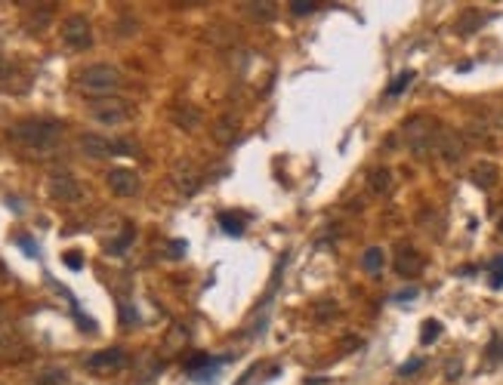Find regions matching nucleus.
Listing matches in <instances>:
<instances>
[{"mask_svg":"<svg viewBox=\"0 0 503 385\" xmlns=\"http://www.w3.org/2000/svg\"><path fill=\"white\" fill-rule=\"evenodd\" d=\"M10 142H16L22 151L34 154V158H50L62 136V124L56 121H19L10 126Z\"/></svg>","mask_w":503,"mask_h":385,"instance_id":"f257e3e1","label":"nucleus"},{"mask_svg":"<svg viewBox=\"0 0 503 385\" xmlns=\"http://www.w3.org/2000/svg\"><path fill=\"white\" fill-rule=\"evenodd\" d=\"M439 130L441 126L432 121L429 114H417L405 124V142H407V148H411L414 158H429V154L436 151Z\"/></svg>","mask_w":503,"mask_h":385,"instance_id":"f03ea898","label":"nucleus"},{"mask_svg":"<svg viewBox=\"0 0 503 385\" xmlns=\"http://www.w3.org/2000/svg\"><path fill=\"white\" fill-rule=\"evenodd\" d=\"M121 71H117L115 65H87L83 71L78 74V87L83 93H93V96H108V93H115L121 87Z\"/></svg>","mask_w":503,"mask_h":385,"instance_id":"7ed1b4c3","label":"nucleus"},{"mask_svg":"<svg viewBox=\"0 0 503 385\" xmlns=\"http://www.w3.org/2000/svg\"><path fill=\"white\" fill-rule=\"evenodd\" d=\"M78 151L83 154V158L102 160V158H115V154H133L136 145L133 142H112L99 133H83L78 139Z\"/></svg>","mask_w":503,"mask_h":385,"instance_id":"20e7f679","label":"nucleus"},{"mask_svg":"<svg viewBox=\"0 0 503 385\" xmlns=\"http://www.w3.org/2000/svg\"><path fill=\"white\" fill-rule=\"evenodd\" d=\"M90 117L102 126H121L133 117V105L127 99H96L90 102Z\"/></svg>","mask_w":503,"mask_h":385,"instance_id":"39448f33","label":"nucleus"},{"mask_svg":"<svg viewBox=\"0 0 503 385\" xmlns=\"http://www.w3.org/2000/svg\"><path fill=\"white\" fill-rule=\"evenodd\" d=\"M62 40L71 49H90L93 47V28H90V19L81 13L68 16L62 22Z\"/></svg>","mask_w":503,"mask_h":385,"instance_id":"423d86ee","label":"nucleus"},{"mask_svg":"<svg viewBox=\"0 0 503 385\" xmlns=\"http://www.w3.org/2000/svg\"><path fill=\"white\" fill-rule=\"evenodd\" d=\"M170 179H173V185L179 188V194H195L201 188V170L192 164L189 158H183V160H176L173 164V173H170Z\"/></svg>","mask_w":503,"mask_h":385,"instance_id":"0eeeda50","label":"nucleus"},{"mask_svg":"<svg viewBox=\"0 0 503 385\" xmlns=\"http://www.w3.org/2000/svg\"><path fill=\"white\" fill-rule=\"evenodd\" d=\"M392 265H395V271H398L402 278H417V275H420V271L426 268V259H423V253L417 250V247H411V244H398Z\"/></svg>","mask_w":503,"mask_h":385,"instance_id":"6e6552de","label":"nucleus"},{"mask_svg":"<svg viewBox=\"0 0 503 385\" xmlns=\"http://www.w3.org/2000/svg\"><path fill=\"white\" fill-rule=\"evenodd\" d=\"M127 367V352L124 348H102L87 357V370L90 373H115Z\"/></svg>","mask_w":503,"mask_h":385,"instance_id":"1a4fd4ad","label":"nucleus"},{"mask_svg":"<svg viewBox=\"0 0 503 385\" xmlns=\"http://www.w3.org/2000/svg\"><path fill=\"white\" fill-rule=\"evenodd\" d=\"M463 151H466L463 136H460L457 130L441 126V130H439V142H436V154H441V160H448V164H457V160L463 158Z\"/></svg>","mask_w":503,"mask_h":385,"instance_id":"9d476101","label":"nucleus"},{"mask_svg":"<svg viewBox=\"0 0 503 385\" xmlns=\"http://www.w3.org/2000/svg\"><path fill=\"white\" fill-rule=\"evenodd\" d=\"M50 194H53L56 201H62V203H71V201L81 198V185H78V179H74L71 173L56 170V173L50 176Z\"/></svg>","mask_w":503,"mask_h":385,"instance_id":"9b49d317","label":"nucleus"},{"mask_svg":"<svg viewBox=\"0 0 503 385\" xmlns=\"http://www.w3.org/2000/svg\"><path fill=\"white\" fill-rule=\"evenodd\" d=\"M105 179H108V188H112L117 198H133V194L139 191V176H136L133 170H127V167L112 170Z\"/></svg>","mask_w":503,"mask_h":385,"instance_id":"f8f14e48","label":"nucleus"},{"mask_svg":"<svg viewBox=\"0 0 503 385\" xmlns=\"http://www.w3.org/2000/svg\"><path fill=\"white\" fill-rule=\"evenodd\" d=\"M226 361L223 357H210V355H195L189 364H185V370H189V376L192 379H198V382H204V379H213V373L219 370Z\"/></svg>","mask_w":503,"mask_h":385,"instance_id":"ddd939ff","label":"nucleus"},{"mask_svg":"<svg viewBox=\"0 0 503 385\" xmlns=\"http://www.w3.org/2000/svg\"><path fill=\"white\" fill-rule=\"evenodd\" d=\"M470 179H473L475 188H482V191H491V188L500 182V170L494 167L491 160H479V164H473Z\"/></svg>","mask_w":503,"mask_h":385,"instance_id":"4468645a","label":"nucleus"},{"mask_svg":"<svg viewBox=\"0 0 503 385\" xmlns=\"http://www.w3.org/2000/svg\"><path fill=\"white\" fill-rule=\"evenodd\" d=\"M213 142H219V145H232L238 139V121L232 114H223V117H216L213 121Z\"/></svg>","mask_w":503,"mask_h":385,"instance_id":"2eb2a0df","label":"nucleus"},{"mask_svg":"<svg viewBox=\"0 0 503 385\" xmlns=\"http://www.w3.org/2000/svg\"><path fill=\"white\" fill-rule=\"evenodd\" d=\"M485 22H488V16H485L482 10H463L460 13V19L454 22V31L460 34V37H470V34L479 31Z\"/></svg>","mask_w":503,"mask_h":385,"instance_id":"dca6fc26","label":"nucleus"},{"mask_svg":"<svg viewBox=\"0 0 503 385\" xmlns=\"http://www.w3.org/2000/svg\"><path fill=\"white\" fill-rule=\"evenodd\" d=\"M368 185H371V191H374V194L386 198V194L392 191V185H395V179H392V170H389V167H377V170H371Z\"/></svg>","mask_w":503,"mask_h":385,"instance_id":"f3484780","label":"nucleus"},{"mask_svg":"<svg viewBox=\"0 0 503 385\" xmlns=\"http://www.w3.org/2000/svg\"><path fill=\"white\" fill-rule=\"evenodd\" d=\"M201 111L195 105H176L173 108V124L179 126V130H195V126L201 124Z\"/></svg>","mask_w":503,"mask_h":385,"instance_id":"a211bd4d","label":"nucleus"},{"mask_svg":"<svg viewBox=\"0 0 503 385\" xmlns=\"http://www.w3.org/2000/svg\"><path fill=\"white\" fill-rule=\"evenodd\" d=\"M219 228H223L226 231V235H232V237H241L244 235V216H241V213H232V210H226V213H219Z\"/></svg>","mask_w":503,"mask_h":385,"instance_id":"6ab92c4d","label":"nucleus"},{"mask_svg":"<svg viewBox=\"0 0 503 385\" xmlns=\"http://www.w3.org/2000/svg\"><path fill=\"white\" fill-rule=\"evenodd\" d=\"M34 385H68V373L62 370V367H50V370H44L37 376Z\"/></svg>","mask_w":503,"mask_h":385,"instance_id":"aec40b11","label":"nucleus"},{"mask_svg":"<svg viewBox=\"0 0 503 385\" xmlns=\"http://www.w3.org/2000/svg\"><path fill=\"white\" fill-rule=\"evenodd\" d=\"M362 268L371 271V275H377V271L383 268V250L380 247H371V250L362 256Z\"/></svg>","mask_w":503,"mask_h":385,"instance_id":"412c9836","label":"nucleus"},{"mask_svg":"<svg viewBox=\"0 0 503 385\" xmlns=\"http://www.w3.org/2000/svg\"><path fill=\"white\" fill-rule=\"evenodd\" d=\"M411 81H414V71H402V74H398L395 81H392L389 87H386V96H389V99L402 96V93H405L407 87H411Z\"/></svg>","mask_w":503,"mask_h":385,"instance_id":"4be33fe9","label":"nucleus"},{"mask_svg":"<svg viewBox=\"0 0 503 385\" xmlns=\"http://www.w3.org/2000/svg\"><path fill=\"white\" fill-rule=\"evenodd\" d=\"M244 10L250 13V16H257V19H275V4H272V0H266V4H244Z\"/></svg>","mask_w":503,"mask_h":385,"instance_id":"5701e85b","label":"nucleus"},{"mask_svg":"<svg viewBox=\"0 0 503 385\" xmlns=\"http://www.w3.org/2000/svg\"><path fill=\"white\" fill-rule=\"evenodd\" d=\"M441 336V324L436 318H429V321H423V330H420V342L423 345H432Z\"/></svg>","mask_w":503,"mask_h":385,"instance_id":"b1692460","label":"nucleus"},{"mask_svg":"<svg viewBox=\"0 0 503 385\" xmlns=\"http://www.w3.org/2000/svg\"><path fill=\"white\" fill-rule=\"evenodd\" d=\"M133 237H136V231H133V228H127L115 244H108V256H124V253H127V247L133 244Z\"/></svg>","mask_w":503,"mask_h":385,"instance_id":"393cba45","label":"nucleus"},{"mask_svg":"<svg viewBox=\"0 0 503 385\" xmlns=\"http://www.w3.org/2000/svg\"><path fill=\"white\" fill-rule=\"evenodd\" d=\"M37 6L40 4H34V10H37ZM50 6H53V4H50ZM50 6H47V10L44 13H34V19L28 22V28H31V34H40V28H47V25H50V16H53V10H50Z\"/></svg>","mask_w":503,"mask_h":385,"instance_id":"a878e982","label":"nucleus"},{"mask_svg":"<svg viewBox=\"0 0 503 385\" xmlns=\"http://www.w3.org/2000/svg\"><path fill=\"white\" fill-rule=\"evenodd\" d=\"M488 284H491V290H500V287H503V256H497V259L491 262Z\"/></svg>","mask_w":503,"mask_h":385,"instance_id":"bb28decb","label":"nucleus"},{"mask_svg":"<svg viewBox=\"0 0 503 385\" xmlns=\"http://www.w3.org/2000/svg\"><path fill=\"white\" fill-rule=\"evenodd\" d=\"M287 6H291L294 16H309V13L318 10V4H315V0H291Z\"/></svg>","mask_w":503,"mask_h":385,"instance_id":"cd10ccee","label":"nucleus"},{"mask_svg":"<svg viewBox=\"0 0 503 385\" xmlns=\"http://www.w3.org/2000/svg\"><path fill=\"white\" fill-rule=\"evenodd\" d=\"M423 357H414V361H407V364H402V370H398V376H405V379H407V376H411V373H417V370H423Z\"/></svg>","mask_w":503,"mask_h":385,"instance_id":"c85d7f7f","label":"nucleus"},{"mask_svg":"<svg viewBox=\"0 0 503 385\" xmlns=\"http://www.w3.org/2000/svg\"><path fill=\"white\" fill-rule=\"evenodd\" d=\"M62 259H65V265H68L71 271H81V268H83V259H81V256L74 253V250H71V253H65Z\"/></svg>","mask_w":503,"mask_h":385,"instance_id":"c756f323","label":"nucleus"},{"mask_svg":"<svg viewBox=\"0 0 503 385\" xmlns=\"http://www.w3.org/2000/svg\"><path fill=\"white\" fill-rule=\"evenodd\" d=\"M16 244L25 247V253H28V256H37V247H34V241H31L28 235H19V237H16Z\"/></svg>","mask_w":503,"mask_h":385,"instance_id":"7c9ffc66","label":"nucleus"},{"mask_svg":"<svg viewBox=\"0 0 503 385\" xmlns=\"http://www.w3.org/2000/svg\"><path fill=\"white\" fill-rule=\"evenodd\" d=\"M334 312H337V305H334V302H330V305H318V308H315V318H318V321H328Z\"/></svg>","mask_w":503,"mask_h":385,"instance_id":"2f4dec72","label":"nucleus"},{"mask_svg":"<svg viewBox=\"0 0 503 385\" xmlns=\"http://www.w3.org/2000/svg\"><path fill=\"white\" fill-rule=\"evenodd\" d=\"M417 296H420V290L407 287V290H402V293H395V302H407V299H417Z\"/></svg>","mask_w":503,"mask_h":385,"instance_id":"473e14b6","label":"nucleus"},{"mask_svg":"<svg viewBox=\"0 0 503 385\" xmlns=\"http://www.w3.org/2000/svg\"><path fill=\"white\" fill-rule=\"evenodd\" d=\"M488 352H491V361H500V357H503V339H494Z\"/></svg>","mask_w":503,"mask_h":385,"instance_id":"72a5a7b5","label":"nucleus"},{"mask_svg":"<svg viewBox=\"0 0 503 385\" xmlns=\"http://www.w3.org/2000/svg\"><path fill=\"white\" fill-rule=\"evenodd\" d=\"M170 250H173L170 256H183L185 253V241H173V244H170Z\"/></svg>","mask_w":503,"mask_h":385,"instance_id":"f704fd0d","label":"nucleus"},{"mask_svg":"<svg viewBox=\"0 0 503 385\" xmlns=\"http://www.w3.org/2000/svg\"><path fill=\"white\" fill-rule=\"evenodd\" d=\"M497 228H500V235H503V219H500V225H497Z\"/></svg>","mask_w":503,"mask_h":385,"instance_id":"c9c22d12","label":"nucleus"}]
</instances>
